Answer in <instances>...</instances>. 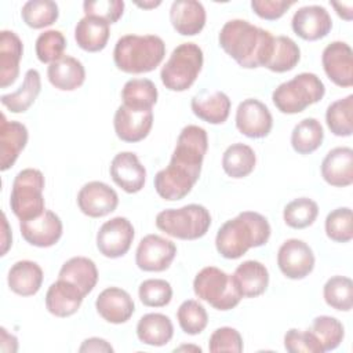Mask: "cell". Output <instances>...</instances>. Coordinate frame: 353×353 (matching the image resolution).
I'll use <instances>...</instances> for the list:
<instances>
[{"label":"cell","mask_w":353,"mask_h":353,"mask_svg":"<svg viewBox=\"0 0 353 353\" xmlns=\"http://www.w3.org/2000/svg\"><path fill=\"white\" fill-rule=\"evenodd\" d=\"M319 215V205L309 197H298L290 201L283 210V219L292 229H305L314 223Z\"/></svg>","instance_id":"cell-42"},{"label":"cell","mask_w":353,"mask_h":353,"mask_svg":"<svg viewBox=\"0 0 353 353\" xmlns=\"http://www.w3.org/2000/svg\"><path fill=\"white\" fill-rule=\"evenodd\" d=\"M165 57V44L156 34H124L113 50V61L119 70L131 74L154 70Z\"/></svg>","instance_id":"cell-3"},{"label":"cell","mask_w":353,"mask_h":353,"mask_svg":"<svg viewBox=\"0 0 353 353\" xmlns=\"http://www.w3.org/2000/svg\"><path fill=\"white\" fill-rule=\"evenodd\" d=\"M21 17L29 28L43 29L58 19V4L52 0H29L22 6Z\"/></svg>","instance_id":"cell-41"},{"label":"cell","mask_w":353,"mask_h":353,"mask_svg":"<svg viewBox=\"0 0 353 353\" xmlns=\"http://www.w3.org/2000/svg\"><path fill=\"white\" fill-rule=\"evenodd\" d=\"M43 269L33 261H18L15 262L7 276L10 290L21 296H32L39 292L43 284Z\"/></svg>","instance_id":"cell-29"},{"label":"cell","mask_w":353,"mask_h":353,"mask_svg":"<svg viewBox=\"0 0 353 353\" xmlns=\"http://www.w3.org/2000/svg\"><path fill=\"white\" fill-rule=\"evenodd\" d=\"M156 226L165 234L179 240L201 239L211 226L210 211L201 204L168 208L157 214Z\"/></svg>","instance_id":"cell-5"},{"label":"cell","mask_w":353,"mask_h":353,"mask_svg":"<svg viewBox=\"0 0 353 353\" xmlns=\"http://www.w3.org/2000/svg\"><path fill=\"white\" fill-rule=\"evenodd\" d=\"M325 234L335 243H347L353 239V215L349 207L332 210L325 218Z\"/></svg>","instance_id":"cell-45"},{"label":"cell","mask_w":353,"mask_h":353,"mask_svg":"<svg viewBox=\"0 0 353 353\" xmlns=\"http://www.w3.org/2000/svg\"><path fill=\"white\" fill-rule=\"evenodd\" d=\"M84 296L74 284L58 279L46 292V307L57 317H69L80 309Z\"/></svg>","instance_id":"cell-25"},{"label":"cell","mask_w":353,"mask_h":353,"mask_svg":"<svg viewBox=\"0 0 353 353\" xmlns=\"http://www.w3.org/2000/svg\"><path fill=\"white\" fill-rule=\"evenodd\" d=\"M331 6L335 8L339 18H342L345 21H352V18H353V3L352 1H347V3L331 1Z\"/></svg>","instance_id":"cell-55"},{"label":"cell","mask_w":353,"mask_h":353,"mask_svg":"<svg viewBox=\"0 0 353 353\" xmlns=\"http://www.w3.org/2000/svg\"><path fill=\"white\" fill-rule=\"evenodd\" d=\"M28 128L25 124L11 120L8 121L4 114H1L0 121V170H10L19 153L25 149L28 143Z\"/></svg>","instance_id":"cell-24"},{"label":"cell","mask_w":353,"mask_h":353,"mask_svg":"<svg viewBox=\"0 0 353 353\" xmlns=\"http://www.w3.org/2000/svg\"><path fill=\"white\" fill-rule=\"evenodd\" d=\"M323 179L335 188H345L353 183V150L347 146L331 149L321 161Z\"/></svg>","instance_id":"cell-22"},{"label":"cell","mask_w":353,"mask_h":353,"mask_svg":"<svg viewBox=\"0 0 353 353\" xmlns=\"http://www.w3.org/2000/svg\"><path fill=\"white\" fill-rule=\"evenodd\" d=\"M34 48L37 59L43 63L50 65L63 57L66 48V39L59 30H44L39 34Z\"/></svg>","instance_id":"cell-46"},{"label":"cell","mask_w":353,"mask_h":353,"mask_svg":"<svg viewBox=\"0 0 353 353\" xmlns=\"http://www.w3.org/2000/svg\"><path fill=\"white\" fill-rule=\"evenodd\" d=\"M284 347L290 353H323V347L310 331L290 328L284 335Z\"/></svg>","instance_id":"cell-48"},{"label":"cell","mask_w":353,"mask_h":353,"mask_svg":"<svg viewBox=\"0 0 353 353\" xmlns=\"http://www.w3.org/2000/svg\"><path fill=\"white\" fill-rule=\"evenodd\" d=\"M176 255V245L159 234L145 236L135 252V263L143 272H164Z\"/></svg>","instance_id":"cell-12"},{"label":"cell","mask_w":353,"mask_h":353,"mask_svg":"<svg viewBox=\"0 0 353 353\" xmlns=\"http://www.w3.org/2000/svg\"><path fill=\"white\" fill-rule=\"evenodd\" d=\"M95 309L105 321L112 324H123L134 314L135 303L125 290L119 287H108L97 296Z\"/></svg>","instance_id":"cell-21"},{"label":"cell","mask_w":353,"mask_h":353,"mask_svg":"<svg viewBox=\"0 0 353 353\" xmlns=\"http://www.w3.org/2000/svg\"><path fill=\"white\" fill-rule=\"evenodd\" d=\"M221 48L241 68H265L273 50L274 36L245 19L228 21L219 34Z\"/></svg>","instance_id":"cell-1"},{"label":"cell","mask_w":353,"mask_h":353,"mask_svg":"<svg viewBox=\"0 0 353 353\" xmlns=\"http://www.w3.org/2000/svg\"><path fill=\"white\" fill-rule=\"evenodd\" d=\"M328 130L336 137H350L353 132V95L336 99L325 112Z\"/></svg>","instance_id":"cell-39"},{"label":"cell","mask_w":353,"mask_h":353,"mask_svg":"<svg viewBox=\"0 0 353 353\" xmlns=\"http://www.w3.org/2000/svg\"><path fill=\"white\" fill-rule=\"evenodd\" d=\"M324 139V130L314 117L301 120L291 132V146L299 154H310L317 150Z\"/></svg>","instance_id":"cell-37"},{"label":"cell","mask_w":353,"mask_h":353,"mask_svg":"<svg viewBox=\"0 0 353 353\" xmlns=\"http://www.w3.org/2000/svg\"><path fill=\"white\" fill-rule=\"evenodd\" d=\"M44 175L36 168H23L14 181L10 194V205L19 221H29L40 216L46 211L44 203Z\"/></svg>","instance_id":"cell-7"},{"label":"cell","mask_w":353,"mask_h":353,"mask_svg":"<svg viewBox=\"0 0 353 353\" xmlns=\"http://www.w3.org/2000/svg\"><path fill=\"white\" fill-rule=\"evenodd\" d=\"M113 182L127 193H138L145 186L146 170L134 152L117 153L109 167Z\"/></svg>","instance_id":"cell-20"},{"label":"cell","mask_w":353,"mask_h":353,"mask_svg":"<svg viewBox=\"0 0 353 353\" xmlns=\"http://www.w3.org/2000/svg\"><path fill=\"white\" fill-rule=\"evenodd\" d=\"M58 279L74 284L84 295H88L98 283V269L92 259L73 256L62 265Z\"/></svg>","instance_id":"cell-32"},{"label":"cell","mask_w":353,"mask_h":353,"mask_svg":"<svg viewBox=\"0 0 353 353\" xmlns=\"http://www.w3.org/2000/svg\"><path fill=\"white\" fill-rule=\"evenodd\" d=\"M79 352L80 353H85V352L110 353V352H113V347H112V345L106 339H102V338H98V336H92V338H87V339L83 341V343L79 347Z\"/></svg>","instance_id":"cell-52"},{"label":"cell","mask_w":353,"mask_h":353,"mask_svg":"<svg viewBox=\"0 0 353 353\" xmlns=\"http://www.w3.org/2000/svg\"><path fill=\"white\" fill-rule=\"evenodd\" d=\"M270 232V225L262 214L243 211L218 229L215 247L223 258L237 259L250 248L265 245L269 241Z\"/></svg>","instance_id":"cell-2"},{"label":"cell","mask_w":353,"mask_h":353,"mask_svg":"<svg viewBox=\"0 0 353 353\" xmlns=\"http://www.w3.org/2000/svg\"><path fill=\"white\" fill-rule=\"evenodd\" d=\"M40 91H41L40 73L36 69H29L25 73L21 87L11 94L1 95L0 101L3 106L7 108L11 113H23L34 103Z\"/></svg>","instance_id":"cell-34"},{"label":"cell","mask_w":353,"mask_h":353,"mask_svg":"<svg viewBox=\"0 0 353 353\" xmlns=\"http://www.w3.org/2000/svg\"><path fill=\"white\" fill-rule=\"evenodd\" d=\"M23 54V44L12 30L0 33V87L11 85L19 74V62Z\"/></svg>","instance_id":"cell-28"},{"label":"cell","mask_w":353,"mask_h":353,"mask_svg":"<svg viewBox=\"0 0 353 353\" xmlns=\"http://www.w3.org/2000/svg\"><path fill=\"white\" fill-rule=\"evenodd\" d=\"M48 81L61 91H73L83 85L85 80V69L83 63L69 55H63L47 68Z\"/></svg>","instance_id":"cell-30"},{"label":"cell","mask_w":353,"mask_h":353,"mask_svg":"<svg viewBox=\"0 0 353 353\" xmlns=\"http://www.w3.org/2000/svg\"><path fill=\"white\" fill-rule=\"evenodd\" d=\"M193 291L199 299L222 312L236 307L241 301L232 274L215 266H205L196 274Z\"/></svg>","instance_id":"cell-8"},{"label":"cell","mask_w":353,"mask_h":353,"mask_svg":"<svg viewBox=\"0 0 353 353\" xmlns=\"http://www.w3.org/2000/svg\"><path fill=\"white\" fill-rule=\"evenodd\" d=\"M109 36V23L98 17L84 15L74 28V40L87 52L102 51L108 44Z\"/></svg>","instance_id":"cell-31"},{"label":"cell","mask_w":353,"mask_h":353,"mask_svg":"<svg viewBox=\"0 0 353 353\" xmlns=\"http://www.w3.org/2000/svg\"><path fill=\"white\" fill-rule=\"evenodd\" d=\"M190 108L200 120L210 124H222L229 117L232 101L223 91H203L192 98Z\"/></svg>","instance_id":"cell-27"},{"label":"cell","mask_w":353,"mask_h":353,"mask_svg":"<svg viewBox=\"0 0 353 353\" xmlns=\"http://www.w3.org/2000/svg\"><path fill=\"white\" fill-rule=\"evenodd\" d=\"M77 205L90 218H102L119 205V196L113 188L101 181H91L79 190Z\"/></svg>","instance_id":"cell-14"},{"label":"cell","mask_w":353,"mask_h":353,"mask_svg":"<svg viewBox=\"0 0 353 353\" xmlns=\"http://www.w3.org/2000/svg\"><path fill=\"white\" fill-rule=\"evenodd\" d=\"M85 15L98 17L109 25L117 22L124 12V1L121 0H87L83 3Z\"/></svg>","instance_id":"cell-50"},{"label":"cell","mask_w":353,"mask_h":353,"mask_svg":"<svg viewBox=\"0 0 353 353\" xmlns=\"http://www.w3.org/2000/svg\"><path fill=\"white\" fill-rule=\"evenodd\" d=\"M190 349H193L196 352H201V347H199V346H181V347H176L175 350H190Z\"/></svg>","instance_id":"cell-57"},{"label":"cell","mask_w":353,"mask_h":353,"mask_svg":"<svg viewBox=\"0 0 353 353\" xmlns=\"http://www.w3.org/2000/svg\"><path fill=\"white\" fill-rule=\"evenodd\" d=\"M135 4H137L138 7H141V8L149 10V8H154V7L160 6L161 1H143V3H135Z\"/></svg>","instance_id":"cell-56"},{"label":"cell","mask_w":353,"mask_h":353,"mask_svg":"<svg viewBox=\"0 0 353 353\" xmlns=\"http://www.w3.org/2000/svg\"><path fill=\"white\" fill-rule=\"evenodd\" d=\"M197 181L199 178L190 171L170 161L154 175V189L161 199L176 201L188 196Z\"/></svg>","instance_id":"cell-19"},{"label":"cell","mask_w":353,"mask_h":353,"mask_svg":"<svg viewBox=\"0 0 353 353\" xmlns=\"http://www.w3.org/2000/svg\"><path fill=\"white\" fill-rule=\"evenodd\" d=\"M134 236L132 223L124 216H114L99 228L97 233V248L103 256L116 259L128 252Z\"/></svg>","instance_id":"cell-10"},{"label":"cell","mask_w":353,"mask_h":353,"mask_svg":"<svg viewBox=\"0 0 353 353\" xmlns=\"http://www.w3.org/2000/svg\"><path fill=\"white\" fill-rule=\"evenodd\" d=\"M0 341H1V352L4 353H14L18 350V339L12 335V334H8L7 330L4 327L0 328Z\"/></svg>","instance_id":"cell-53"},{"label":"cell","mask_w":353,"mask_h":353,"mask_svg":"<svg viewBox=\"0 0 353 353\" xmlns=\"http://www.w3.org/2000/svg\"><path fill=\"white\" fill-rule=\"evenodd\" d=\"M19 230L26 243L34 247L47 248L57 244L62 236V221L51 210L29 221H19Z\"/></svg>","instance_id":"cell-16"},{"label":"cell","mask_w":353,"mask_h":353,"mask_svg":"<svg viewBox=\"0 0 353 353\" xmlns=\"http://www.w3.org/2000/svg\"><path fill=\"white\" fill-rule=\"evenodd\" d=\"M294 4L295 1L284 0H252L251 8L259 18L266 21H276L281 18Z\"/></svg>","instance_id":"cell-51"},{"label":"cell","mask_w":353,"mask_h":353,"mask_svg":"<svg viewBox=\"0 0 353 353\" xmlns=\"http://www.w3.org/2000/svg\"><path fill=\"white\" fill-rule=\"evenodd\" d=\"M138 295L145 306L163 307L172 299V287L167 280L148 279L139 284Z\"/></svg>","instance_id":"cell-47"},{"label":"cell","mask_w":353,"mask_h":353,"mask_svg":"<svg viewBox=\"0 0 353 353\" xmlns=\"http://www.w3.org/2000/svg\"><path fill=\"white\" fill-rule=\"evenodd\" d=\"M273 117L269 108L255 98L244 99L236 110V128L245 137L258 139L269 135Z\"/></svg>","instance_id":"cell-13"},{"label":"cell","mask_w":353,"mask_h":353,"mask_svg":"<svg viewBox=\"0 0 353 353\" xmlns=\"http://www.w3.org/2000/svg\"><path fill=\"white\" fill-rule=\"evenodd\" d=\"M138 339L149 346H164L174 336V325L163 313H148L137 324Z\"/></svg>","instance_id":"cell-33"},{"label":"cell","mask_w":353,"mask_h":353,"mask_svg":"<svg viewBox=\"0 0 353 353\" xmlns=\"http://www.w3.org/2000/svg\"><path fill=\"white\" fill-rule=\"evenodd\" d=\"M113 127L117 138L124 142L143 141L153 127V112L152 109L135 110L120 105L114 112Z\"/></svg>","instance_id":"cell-17"},{"label":"cell","mask_w":353,"mask_h":353,"mask_svg":"<svg viewBox=\"0 0 353 353\" xmlns=\"http://www.w3.org/2000/svg\"><path fill=\"white\" fill-rule=\"evenodd\" d=\"M310 331L316 335L324 352L336 349L345 338L343 324L332 316L323 314L314 317Z\"/></svg>","instance_id":"cell-43"},{"label":"cell","mask_w":353,"mask_h":353,"mask_svg":"<svg viewBox=\"0 0 353 353\" xmlns=\"http://www.w3.org/2000/svg\"><path fill=\"white\" fill-rule=\"evenodd\" d=\"M176 319L181 330L188 335H197L203 332L208 324V314L205 307L194 299L183 301L178 310Z\"/></svg>","instance_id":"cell-44"},{"label":"cell","mask_w":353,"mask_h":353,"mask_svg":"<svg viewBox=\"0 0 353 353\" xmlns=\"http://www.w3.org/2000/svg\"><path fill=\"white\" fill-rule=\"evenodd\" d=\"M204 62L203 50L194 43H182L174 48L160 72L161 83L175 92L186 91L193 85Z\"/></svg>","instance_id":"cell-6"},{"label":"cell","mask_w":353,"mask_h":353,"mask_svg":"<svg viewBox=\"0 0 353 353\" xmlns=\"http://www.w3.org/2000/svg\"><path fill=\"white\" fill-rule=\"evenodd\" d=\"M325 303L339 312H349L353 306V281L346 276H332L323 287Z\"/></svg>","instance_id":"cell-40"},{"label":"cell","mask_w":353,"mask_h":353,"mask_svg":"<svg viewBox=\"0 0 353 353\" xmlns=\"http://www.w3.org/2000/svg\"><path fill=\"white\" fill-rule=\"evenodd\" d=\"M321 63L327 77L336 85H353V51L345 41L330 43L321 54Z\"/></svg>","instance_id":"cell-15"},{"label":"cell","mask_w":353,"mask_h":353,"mask_svg":"<svg viewBox=\"0 0 353 353\" xmlns=\"http://www.w3.org/2000/svg\"><path fill=\"white\" fill-rule=\"evenodd\" d=\"M256 164V156L251 146L237 142L226 148L222 156V168L230 178L240 179L248 176Z\"/></svg>","instance_id":"cell-35"},{"label":"cell","mask_w":353,"mask_h":353,"mask_svg":"<svg viewBox=\"0 0 353 353\" xmlns=\"http://www.w3.org/2000/svg\"><path fill=\"white\" fill-rule=\"evenodd\" d=\"M291 28L296 36L307 41H316L325 37L332 29L330 12L321 6H305L295 11Z\"/></svg>","instance_id":"cell-18"},{"label":"cell","mask_w":353,"mask_h":353,"mask_svg":"<svg viewBox=\"0 0 353 353\" xmlns=\"http://www.w3.org/2000/svg\"><path fill=\"white\" fill-rule=\"evenodd\" d=\"M324 83L314 73L302 72L277 85L272 94L274 106L285 114H296L323 99Z\"/></svg>","instance_id":"cell-4"},{"label":"cell","mask_w":353,"mask_h":353,"mask_svg":"<svg viewBox=\"0 0 353 353\" xmlns=\"http://www.w3.org/2000/svg\"><path fill=\"white\" fill-rule=\"evenodd\" d=\"M301 59V50L298 44L288 36H276L273 41L272 55L266 63V69L284 73L292 70Z\"/></svg>","instance_id":"cell-38"},{"label":"cell","mask_w":353,"mask_h":353,"mask_svg":"<svg viewBox=\"0 0 353 353\" xmlns=\"http://www.w3.org/2000/svg\"><path fill=\"white\" fill-rule=\"evenodd\" d=\"M208 149L207 131L199 125L189 124L183 127L178 135L171 163L186 168L200 178L204 156Z\"/></svg>","instance_id":"cell-9"},{"label":"cell","mask_w":353,"mask_h":353,"mask_svg":"<svg viewBox=\"0 0 353 353\" xmlns=\"http://www.w3.org/2000/svg\"><path fill=\"white\" fill-rule=\"evenodd\" d=\"M241 298H256L269 285V272L259 261H244L232 274Z\"/></svg>","instance_id":"cell-26"},{"label":"cell","mask_w":353,"mask_h":353,"mask_svg":"<svg viewBox=\"0 0 353 353\" xmlns=\"http://www.w3.org/2000/svg\"><path fill=\"white\" fill-rule=\"evenodd\" d=\"M243 338L236 328L232 327H221L216 328L208 341V350L212 353L219 352H232L240 353L243 352Z\"/></svg>","instance_id":"cell-49"},{"label":"cell","mask_w":353,"mask_h":353,"mask_svg":"<svg viewBox=\"0 0 353 353\" xmlns=\"http://www.w3.org/2000/svg\"><path fill=\"white\" fill-rule=\"evenodd\" d=\"M204 6L197 0H175L170 8L172 28L181 36H196L205 25Z\"/></svg>","instance_id":"cell-23"},{"label":"cell","mask_w":353,"mask_h":353,"mask_svg":"<svg viewBox=\"0 0 353 353\" xmlns=\"http://www.w3.org/2000/svg\"><path fill=\"white\" fill-rule=\"evenodd\" d=\"M1 228H3V232H1V254L0 255H6L12 244V234H11V229H10V225H8V221H7V216L4 212H3V219H1Z\"/></svg>","instance_id":"cell-54"},{"label":"cell","mask_w":353,"mask_h":353,"mask_svg":"<svg viewBox=\"0 0 353 353\" xmlns=\"http://www.w3.org/2000/svg\"><path fill=\"white\" fill-rule=\"evenodd\" d=\"M314 254L309 244L299 239L285 240L277 251V266L291 280H302L314 269Z\"/></svg>","instance_id":"cell-11"},{"label":"cell","mask_w":353,"mask_h":353,"mask_svg":"<svg viewBox=\"0 0 353 353\" xmlns=\"http://www.w3.org/2000/svg\"><path fill=\"white\" fill-rule=\"evenodd\" d=\"M157 98V87L149 79H131L121 88L123 105L135 110H150Z\"/></svg>","instance_id":"cell-36"}]
</instances>
